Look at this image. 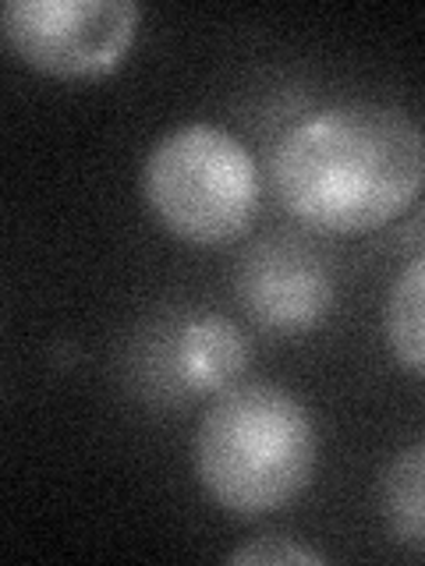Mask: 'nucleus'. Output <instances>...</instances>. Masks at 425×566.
Here are the masks:
<instances>
[{
  "label": "nucleus",
  "mask_w": 425,
  "mask_h": 566,
  "mask_svg": "<svg viewBox=\"0 0 425 566\" xmlns=\"http://www.w3.org/2000/svg\"><path fill=\"white\" fill-rule=\"evenodd\" d=\"M0 32L29 67L53 78H103L128 57L138 32L132 0H11Z\"/></svg>",
  "instance_id": "4"
},
{
  "label": "nucleus",
  "mask_w": 425,
  "mask_h": 566,
  "mask_svg": "<svg viewBox=\"0 0 425 566\" xmlns=\"http://www.w3.org/2000/svg\"><path fill=\"white\" fill-rule=\"evenodd\" d=\"M235 566H288V563H326L323 553L315 548L298 545L294 538H280V535H266L256 542H245L238 553H230Z\"/></svg>",
  "instance_id": "9"
},
{
  "label": "nucleus",
  "mask_w": 425,
  "mask_h": 566,
  "mask_svg": "<svg viewBox=\"0 0 425 566\" xmlns=\"http://www.w3.org/2000/svg\"><path fill=\"white\" fill-rule=\"evenodd\" d=\"M270 170L294 220L326 234H369L415 206L425 142L397 106L344 103L294 124Z\"/></svg>",
  "instance_id": "1"
},
{
  "label": "nucleus",
  "mask_w": 425,
  "mask_h": 566,
  "mask_svg": "<svg viewBox=\"0 0 425 566\" xmlns=\"http://www.w3.org/2000/svg\"><path fill=\"white\" fill-rule=\"evenodd\" d=\"M149 209L188 244H227L259 212L252 153L217 124H182L153 146L142 170Z\"/></svg>",
  "instance_id": "3"
},
{
  "label": "nucleus",
  "mask_w": 425,
  "mask_h": 566,
  "mask_svg": "<svg viewBox=\"0 0 425 566\" xmlns=\"http://www.w3.org/2000/svg\"><path fill=\"white\" fill-rule=\"evenodd\" d=\"M422 308H425V262L415 255L407 262V270L394 280V287L386 294V344L394 350V358L422 379L425 371V329H422Z\"/></svg>",
  "instance_id": "8"
},
{
  "label": "nucleus",
  "mask_w": 425,
  "mask_h": 566,
  "mask_svg": "<svg viewBox=\"0 0 425 566\" xmlns=\"http://www.w3.org/2000/svg\"><path fill=\"white\" fill-rule=\"evenodd\" d=\"M422 482H425V447L412 442L386 464L380 503L390 535L412 548V556L425 553V510H422Z\"/></svg>",
  "instance_id": "7"
},
{
  "label": "nucleus",
  "mask_w": 425,
  "mask_h": 566,
  "mask_svg": "<svg viewBox=\"0 0 425 566\" xmlns=\"http://www.w3.org/2000/svg\"><path fill=\"white\" fill-rule=\"evenodd\" d=\"M238 297L259 326L294 336L330 315L333 280L326 265L294 238H266L238 265Z\"/></svg>",
  "instance_id": "5"
},
{
  "label": "nucleus",
  "mask_w": 425,
  "mask_h": 566,
  "mask_svg": "<svg viewBox=\"0 0 425 566\" xmlns=\"http://www.w3.org/2000/svg\"><path fill=\"white\" fill-rule=\"evenodd\" d=\"M174 379L185 394H220L235 386L248 365L245 333L224 315H199L182 326L170 347Z\"/></svg>",
  "instance_id": "6"
},
{
  "label": "nucleus",
  "mask_w": 425,
  "mask_h": 566,
  "mask_svg": "<svg viewBox=\"0 0 425 566\" xmlns=\"http://www.w3.org/2000/svg\"><path fill=\"white\" fill-rule=\"evenodd\" d=\"M315 421L277 382L227 386L195 432L203 489L235 517H266L309 489L315 471Z\"/></svg>",
  "instance_id": "2"
}]
</instances>
